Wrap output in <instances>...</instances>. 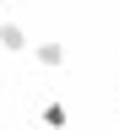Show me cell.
<instances>
[{"mask_svg": "<svg viewBox=\"0 0 119 130\" xmlns=\"http://www.w3.org/2000/svg\"><path fill=\"white\" fill-rule=\"evenodd\" d=\"M32 65L60 71V65H65V43H32Z\"/></svg>", "mask_w": 119, "mask_h": 130, "instance_id": "1", "label": "cell"}, {"mask_svg": "<svg viewBox=\"0 0 119 130\" xmlns=\"http://www.w3.org/2000/svg\"><path fill=\"white\" fill-rule=\"evenodd\" d=\"M0 49H6V54H22V49H32V43H27V32L16 22H0Z\"/></svg>", "mask_w": 119, "mask_h": 130, "instance_id": "2", "label": "cell"}, {"mask_svg": "<svg viewBox=\"0 0 119 130\" xmlns=\"http://www.w3.org/2000/svg\"><path fill=\"white\" fill-rule=\"evenodd\" d=\"M38 119H43L49 130H65V125H71V114H65V103H43V114H38Z\"/></svg>", "mask_w": 119, "mask_h": 130, "instance_id": "3", "label": "cell"}]
</instances>
